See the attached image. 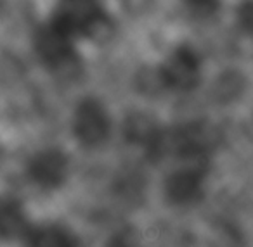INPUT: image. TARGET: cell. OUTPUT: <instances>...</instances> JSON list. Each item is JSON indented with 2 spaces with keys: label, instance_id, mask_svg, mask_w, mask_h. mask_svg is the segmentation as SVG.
Returning <instances> with one entry per match:
<instances>
[{
  "label": "cell",
  "instance_id": "7c38bea8",
  "mask_svg": "<svg viewBox=\"0 0 253 247\" xmlns=\"http://www.w3.org/2000/svg\"><path fill=\"white\" fill-rule=\"evenodd\" d=\"M4 12H5V0H0V19H2Z\"/></svg>",
  "mask_w": 253,
  "mask_h": 247
},
{
  "label": "cell",
  "instance_id": "5b68a950",
  "mask_svg": "<svg viewBox=\"0 0 253 247\" xmlns=\"http://www.w3.org/2000/svg\"><path fill=\"white\" fill-rule=\"evenodd\" d=\"M71 173L70 157L59 147H43L25 163V176L40 192H56L64 187Z\"/></svg>",
  "mask_w": 253,
  "mask_h": 247
},
{
  "label": "cell",
  "instance_id": "52a82bcc",
  "mask_svg": "<svg viewBox=\"0 0 253 247\" xmlns=\"http://www.w3.org/2000/svg\"><path fill=\"white\" fill-rule=\"evenodd\" d=\"M30 221L23 204L16 197L0 195V240L25 239Z\"/></svg>",
  "mask_w": 253,
  "mask_h": 247
},
{
  "label": "cell",
  "instance_id": "9c48e42d",
  "mask_svg": "<svg viewBox=\"0 0 253 247\" xmlns=\"http://www.w3.org/2000/svg\"><path fill=\"white\" fill-rule=\"evenodd\" d=\"M182 9L198 21L213 19L224 9L225 0H180Z\"/></svg>",
  "mask_w": 253,
  "mask_h": 247
},
{
  "label": "cell",
  "instance_id": "8992f818",
  "mask_svg": "<svg viewBox=\"0 0 253 247\" xmlns=\"http://www.w3.org/2000/svg\"><path fill=\"white\" fill-rule=\"evenodd\" d=\"M33 54L39 63L50 71H66L77 66L82 47L61 33L54 32L45 23H40L32 36Z\"/></svg>",
  "mask_w": 253,
  "mask_h": 247
},
{
  "label": "cell",
  "instance_id": "6da1fadb",
  "mask_svg": "<svg viewBox=\"0 0 253 247\" xmlns=\"http://www.w3.org/2000/svg\"><path fill=\"white\" fill-rule=\"evenodd\" d=\"M42 21L84 47L106 38L113 32L115 16L109 0H50Z\"/></svg>",
  "mask_w": 253,
  "mask_h": 247
},
{
  "label": "cell",
  "instance_id": "8fae6325",
  "mask_svg": "<svg viewBox=\"0 0 253 247\" xmlns=\"http://www.w3.org/2000/svg\"><path fill=\"white\" fill-rule=\"evenodd\" d=\"M108 247H141V239L134 228H123L109 239Z\"/></svg>",
  "mask_w": 253,
  "mask_h": 247
},
{
  "label": "cell",
  "instance_id": "3957f363",
  "mask_svg": "<svg viewBox=\"0 0 253 247\" xmlns=\"http://www.w3.org/2000/svg\"><path fill=\"white\" fill-rule=\"evenodd\" d=\"M71 133L84 149H99L113 133V116L97 97H84L71 114Z\"/></svg>",
  "mask_w": 253,
  "mask_h": 247
},
{
  "label": "cell",
  "instance_id": "4fadbf2b",
  "mask_svg": "<svg viewBox=\"0 0 253 247\" xmlns=\"http://www.w3.org/2000/svg\"><path fill=\"white\" fill-rule=\"evenodd\" d=\"M4 156H5V149H4V145L0 143V164H2V161H4Z\"/></svg>",
  "mask_w": 253,
  "mask_h": 247
},
{
  "label": "cell",
  "instance_id": "5bb4252c",
  "mask_svg": "<svg viewBox=\"0 0 253 247\" xmlns=\"http://www.w3.org/2000/svg\"><path fill=\"white\" fill-rule=\"evenodd\" d=\"M252 43H253V42H252Z\"/></svg>",
  "mask_w": 253,
  "mask_h": 247
},
{
  "label": "cell",
  "instance_id": "30bf717a",
  "mask_svg": "<svg viewBox=\"0 0 253 247\" xmlns=\"http://www.w3.org/2000/svg\"><path fill=\"white\" fill-rule=\"evenodd\" d=\"M234 16L239 32L253 42V0H239Z\"/></svg>",
  "mask_w": 253,
  "mask_h": 247
},
{
  "label": "cell",
  "instance_id": "7a4b0ae2",
  "mask_svg": "<svg viewBox=\"0 0 253 247\" xmlns=\"http://www.w3.org/2000/svg\"><path fill=\"white\" fill-rule=\"evenodd\" d=\"M156 78L172 94H191L205 78L203 54L191 42L175 43L158 63Z\"/></svg>",
  "mask_w": 253,
  "mask_h": 247
},
{
  "label": "cell",
  "instance_id": "277c9868",
  "mask_svg": "<svg viewBox=\"0 0 253 247\" xmlns=\"http://www.w3.org/2000/svg\"><path fill=\"white\" fill-rule=\"evenodd\" d=\"M208 178L207 156L182 157L180 166L173 168L165 178L163 192L170 204L191 206L205 195Z\"/></svg>",
  "mask_w": 253,
  "mask_h": 247
},
{
  "label": "cell",
  "instance_id": "ba28073f",
  "mask_svg": "<svg viewBox=\"0 0 253 247\" xmlns=\"http://www.w3.org/2000/svg\"><path fill=\"white\" fill-rule=\"evenodd\" d=\"M25 242L26 247H80L73 232L63 225H42L30 228Z\"/></svg>",
  "mask_w": 253,
  "mask_h": 247
}]
</instances>
